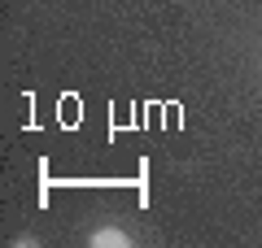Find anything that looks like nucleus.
<instances>
[{
	"mask_svg": "<svg viewBox=\"0 0 262 248\" xmlns=\"http://www.w3.org/2000/svg\"><path fill=\"white\" fill-rule=\"evenodd\" d=\"M88 244H92V248H131L136 239H131L122 227H101V231H92V235H88Z\"/></svg>",
	"mask_w": 262,
	"mask_h": 248,
	"instance_id": "nucleus-1",
	"label": "nucleus"
}]
</instances>
